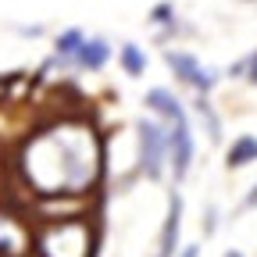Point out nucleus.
<instances>
[{
  "label": "nucleus",
  "mask_w": 257,
  "mask_h": 257,
  "mask_svg": "<svg viewBox=\"0 0 257 257\" xmlns=\"http://www.w3.org/2000/svg\"><path fill=\"white\" fill-rule=\"evenodd\" d=\"M140 133V168L147 179H161L165 175V161H168V133L161 128L157 121H140L136 125Z\"/></svg>",
  "instance_id": "nucleus-1"
},
{
  "label": "nucleus",
  "mask_w": 257,
  "mask_h": 257,
  "mask_svg": "<svg viewBox=\"0 0 257 257\" xmlns=\"http://www.w3.org/2000/svg\"><path fill=\"white\" fill-rule=\"evenodd\" d=\"M165 61H168V68L179 75V82L193 86L200 96H207V93L218 86V72L204 68V64L193 57V54H186V50H165Z\"/></svg>",
  "instance_id": "nucleus-2"
},
{
  "label": "nucleus",
  "mask_w": 257,
  "mask_h": 257,
  "mask_svg": "<svg viewBox=\"0 0 257 257\" xmlns=\"http://www.w3.org/2000/svg\"><path fill=\"white\" fill-rule=\"evenodd\" d=\"M168 161H172L175 179L189 175V165H193V128H189V118H182V121H175L168 128Z\"/></svg>",
  "instance_id": "nucleus-3"
},
{
  "label": "nucleus",
  "mask_w": 257,
  "mask_h": 257,
  "mask_svg": "<svg viewBox=\"0 0 257 257\" xmlns=\"http://www.w3.org/2000/svg\"><path fill=\"white\" fill-rule=\"evenodd\" d=\"M179 232H182V197L172 193L168 197V214L161 225V239H157V257H175L179 250Z\"/></svg>",
  "instance_id": "nucleus-4"
},
{
  "label": "nucleus",
  "mask_w": 257,
  "mask_h": 257,
  "mask_svg": "<svg viewBox=\"0 0 257 257\" xmlns=\"http://www.w3.org/2000/svg\"><path fill=\"white\" fill-rule=\"evenodd\" d=\"M154 114H161L168 125H175V121H182L186 118V107H182V100L172 93V89H165V86H154L150 93H147V100H143Z\"/></svg>",
  "instance_id": "nucleus-5"
},
{
  "label": "nucleus",
  "mask_w": 257,
  "mask_h": 257,
  "mask_svg": "<svg viewBox=\"0 0 257 257\" xmlns=\"http://www.w3.org/2000/svg\"><path fill=\"white\" fill-rule=\"evenodd\" d=\"M107 61H111L107 40H86L79 47V54H75V64H79V68H89V72H100Z\"/></svg>",
  "instance_id": "nucleus-6"
},
{
  "label": "nucleus",
  "mask_w": 257,
  "mask_h": 257,
  "mask_svg": "<svg viewBox=\"0 0 257 257\" xmlns=\"http://www.w3.org/2000/svg\"><path fill=\"white\" fill-rule=\"evenodd\" d=\"M257 161V136H236L232 140V147H229V154H225V165L229 168H246V165H253Z\"/></svg>",
  "instance_id": "nucleus-7"
},
{
  "label": "nucleus",
  "mask_w": 257,
  "mask_h": 257,
  "mask_svg": "<svg viewBox=\"0 0 257 257\" xmlns=\"http://www.w3.org/2000/svg\"><path fill=\"white\" fill-rule=\"evenodd\" d=\"M118 61H121L125 75H133V79H140V75L147 72V54H143L136 43H121V50H118Z\"/></svg>",
  "instance_id": "nucleus-8"
},
{
  "label": "nucleus",
  "mask_w": 257,
  "mask_h": 257,
  "mask_svg": "<svg viewBox=\"0 0 257 257\" xmlns=\"http://www.w3.org/2000/svg\"><path fill=\"white\" fill-rule=\"evenodd\" d=\"M86 43V36L79 29H68L64 36H57V57L61 61H75V54H79V47Z\"/></svg>",
  "instance_id": "nucleus-9"
},
{
  "label": "nucleus",
  "mask_w": 257,
  "mask_h": 257,
  "mask_svg": "<svg viewBox=\"0 0 257 257\" xmlns=\"http://www.w3.org/2000/svg\"><path fill=\"white\" fill-rule=\"evenodd\" d=\"M229 75H243L250 86H257V50H253V54H246L243 61H236L232 68H229Z\"/></svg>",
  "instance_id": "nucleus-10"
},
{
  "label": "nucleus",
  "mask_w": 257,
  "mask_h": 257,
  "mask_svg": "<svg viewBox=\"0 0 257 257\" xmlns=\"http://www.w3.org/2000/svg\"><path fill=\"white\" fill-rule=\"evenodd\" d=\"M150 22L154 25H175V4H168V0H165V4H157L150 11Z\"/></svg>",
  "instance_id": "nucleus-11"
},
{
  "label": "nucleus",
  "mask_w": 257,
  "mask_h": 257,
  "mask_svg": "<svg viewBox=\"0 0 257 257\" xmlns=\"http://www.w3.org/2000/svg\"><path fill=\"white\" fill-rule=\"evenodd\" d=\"M243 207H257V186H253V193H250V197L243 200Z\"/></svg>",
  "instance_id": "nucleus-12"
},
{
  "label": "nucleus",
  "mask_w": 257,
  "mask_h": 257,
  "mask_svg": "<svg viewBox=\"0 0 257 257\" xmlns=\"http://www.w3.org/2000/svg\"><path fill=\"white\" fill-rule=\"evenodd\" d=\"M179 257H200V250H197V246H186V250H182Z\"/></svg>",
  "instance_id": "nucleus-13"
},
{
  "label": "nucleus",
  "mask_w": 257,
  "mask_h": 257,
  "mask_svg": "<svg viewBox=\"0 0 257 257\" xmlns=\"http://www.w3.org/2000/svg\"><path fill=\"white\" fill-rule=\"evenodd\" d=\"M225 257H243V253H239V250H229V253H225Z\"/></svg>",
  "instance_id": "nucleus-14"
}]
</instances>
